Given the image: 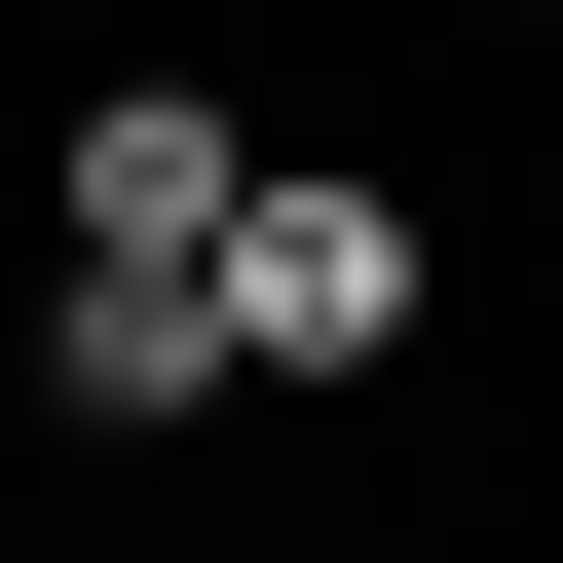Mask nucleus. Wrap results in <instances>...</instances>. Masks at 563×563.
I'll return each instance as SVG.
<instances>
[{
    "label": "nucleus",
    "instance_id": "obj_1",
    "mask_svg": "<svg viewBox=\"0 0 563 563\" xmlns=\"http://www.w3.org/2000/svg\"><path fill=\"white\" fill-rule=\"evenodd\" d=\"M225 376H263V413H413V376H451V188H413V151H263Z\"/></svg>",
    "mask_w": 563,
    "mask_h": 563
},
{
    "label": "nucleus",
    "instance_id": "obj_2",
    "mask_svg": "<svg viewBox=\"0 0 563 563\" xmlns=\"http://www.w3.org/2000/svg\"><path fill=\"white\" fill-rule=\"evenodd\" d=\"M225 225H263V113H225L188 38L38 113V263H113V301H225Z\"/></svg>",
    "mask_w": 563,
    "mask_h": 563
},
{
    "label": "nucleus",
    "instance_id": "obj_3",
    "mask_svg": "<svg viewBox=\"0 0 563 563\" xmlns=\"http://www.w3.org/2000/svg\"><path fill=\"white\" fill-rule=\"evenodd\" d=\"M188 413H263V376H225V301H113V263H38V451H188Z\"/></svg>",
    "mask_w": 563,
    "mask_h": 563
}]
</instances>
